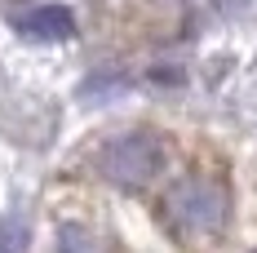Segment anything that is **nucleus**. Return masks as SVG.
I'll return each mask as SVG.
<instances>
[{
  "mask_svg": "<svg viewBox=\"0 0 257 253\" xmlns=\"http://www.w3.org/2000/svg\"><path fill=\"white\" fill-rule=\"evenodd\" d=\"M18 31L27 40H40V45H58V40H71L76 36V14L67 5H40L18 18Z\"/></svg>",
  "mask_w": 257,
  "mask_h": 253,
  "instance_id": "7ed1b4c3",
  "label": "nucleus"
},
{
  "mask_svg": "<svg viewBox=\"0 0 257 253\" xmlns=\"http://www.w3.org/2000/svg\"><path fill=\"white\" fill-rule=\"evenodd\" d=\"M53 253H98L93 249V235L76 222H67V227H58V249Z\"/></svg>",
  "mask_w": 257,
  "mask_h": 253,
  "instance_id": "20e7f679",
  "label": "nucleus"
},
{
  "mask_svg": "<svg viewBox=\"0 0 257 253\" xmlns=\"http://www.w3.org/2000/svg\"><path fill=\"white\" fill-rule=\"evenodd\" d=\"M222 5V14H239V9H248V0H217Z\"/></svg>",
  "mask_w": 257,
  "mask_h": 253,
  "instance_id": "39448f33",
  "label": "nucleus"
},
{
  "mask_svg": "<svg viewBox=\"0 0 257 253\" xmlns=\"http://www.w3.org/2000/svg\"><path fill=\"white\" fill-rule=\"evenodd\" d=\"M160 169H164V142L155 133H142V129L111 138L98 151V174L115 187H124V191H138V187L155 182Z\"/></svg>",
  "mask_w": 257,
  "mask_h": 253,
  "instance_id": "f257e3e1",
  "label": "nucleus"
},
{
  "mask_svg": "<svg viewBox=\"0 0 257 253\" xmlns=\"http://www.w3.org/2000/svg\"><path fill=\"white\" fill-rule=\"evenodd\" d=\"M169 218L186 235H213L226 227V191L208 178H182L169 191Z\"/></svg>",
  "mask_w": 257,
  "mask_h": 253,
  "instance_id": "f03ea898",
  "label": "nucleus"
}]
</instances>
